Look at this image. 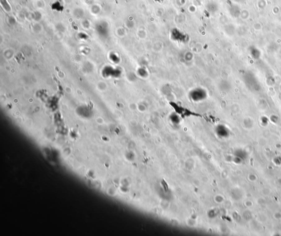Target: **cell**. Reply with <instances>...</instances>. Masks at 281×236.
I'll return each mask as SVG.
<instances>
[{
  "label": "cell",
  "instance_id": "cell-1",
  "mask_svg": "<svg viewBox=\"0 0 281 236\" xmlns=\"http://www.w3.org/2000/svg\"><path fill=\"white\" fill-rule=\"evenodd\" d=\"M208 93L205 89L201 87H195L190 91L188 94L190 99L193 102H199L206 99Z\"/></svg>",
  "mask_w": 281,
  "mask_h": 236
}]
</instances>
